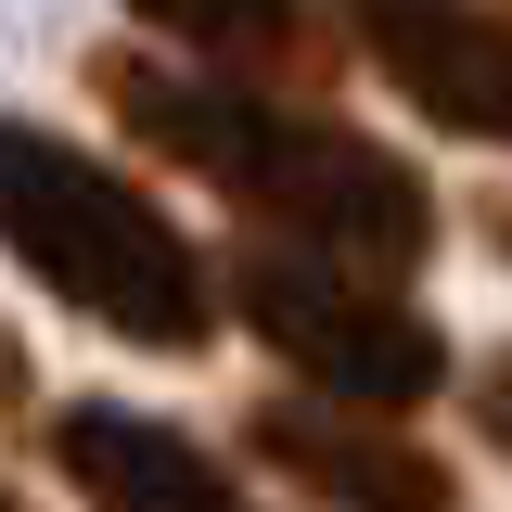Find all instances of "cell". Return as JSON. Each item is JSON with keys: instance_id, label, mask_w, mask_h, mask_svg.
<instances>
[{"instance_id": "obj_1", "label": "cell", "mask_w": 512, "mask_h": 512, "mask_svg": "<svg viewBox=\"0 0 512 512\" xmlns=\"http://www.w3.org/2000/svg\"><path fill=\"white\" fill-rule=\"evenodd\" d=\"M90 90L167 167H192L205 192H231L256 231L333 256V269L397 282V269L436 256V192H423V167H397L384 141H359L346 116H320V103H269V90H231V77H167V64H141V52H103Z\"/></svg>"}, {"instance_id": "obj_2", "label": "cell", "mask_w": 512, "mask_h": 512, "mask_svg": "<svg viewBox=\"0 0 512 512\" xmlns=\"http://www.w3.org/2000/svg\"><path fill=\"white\" fill-rule=\"evenodd\" d=\"M0 244L116 346L192 359L218 333V269L192 256V231L141 180H116L90 141H64L39 116H0Z\"/></svg>"}, {"instance_id": "obj_3", "label": "cell", "mask_w": 512, "mask_h": 512, "mask_svg": "<svg viewBox=\"0 0 512 512\" xmlns=\"http://www.w3.org/2000/svg\"><path fill=\"white\" fill-rule=\"evenodd\" d=\"M231 308L244 333L308 384V397H346V410H384L410 423L423 397L448 384V333L410 295H384L372 269H333L308 244H244L231 256Z\"/></svg>"}, {"instance_id": "obj_4", "label": "cell", "mask_w": 512, "mask_h": 512, "mask_svg": "<svg viewBox=\"0 0 512 512\" xmlns=\"http://www.w3.org/2000/svg\"><path fill=\"white\" fill-rule=\"evenodd\" d=\"M359 52L410 116L512 154V13H487V0H359Z\"/></svg>"}, {"instance_id": "obj_5", "label": "cell", "mask_w": 512, "mask_h": 512, "mask_svg": "<svg viewBox=\"0 0 512 512\" xmlns=\"http://www.w3.org/2000/svg\"><path fill=\"white\" fill-rule=\"evenodd\" d=\"M244 448L333 512H461V474L436 448H410L384 410H346V397H256Z\"/></svg>"}, {"instance_id": "obj_6", "label": "cell", "mask_w": 512, "mask_h": 512, "mask_svg": "<svg viewBox=\"0 0 512 512\" xmlns=\"http://www.w3.org/2000/svg\"><path fill=\"white\" fill-rule=\"evenodd\" d=\"M52 461H64V487H77L90 512H256L180 423L116 410V397H77V410L52 423Z\"/></svg>"}, {"instance_id": "obj_7", "label": "cell", "mask_w": 512, "mask_h": 512, "mask_svg": "<svg viewBox=\"0 0 512 512\" xmlns=\"http://www.w3.org/2000/svg\"><path fill=\"white\" fill-rule=\"evenodd\" d=\"M128 26L180 39L192 64H231V77H320V13L308 0H128Z\"/></svg>"}, {"instance_id": "obj_8", "label": "cell", "mask_w": 512, "mask_h": 512, "mask_svg": "<svg viewBox=\"0 0 512 512\" xmlns=\"http://www.w3.org/2000/svg\"><path fill=\"white\" fill-rule=\"evenodd\" d=\"M474 410H487V436L512 448V359H500V372H487V384H474Z\"/></svg>"}, {"instance_id": "obj_9", "label": "cell", "mask_w": 512, "mask_h": 512, "mask_svg": "<svg viewBox=\"0 0 512 512\" xmlns=\"http://www.w3.org/2000/svg\"><path fill=\"white\" fill-rule=\"evenodd\" d=\"M26 397H39V384H26V346H13V333H0V423H13V410H26Z\"/></svg>"}, {"instance_id": "obj_10", "label": "cell", "mask_w": 512, "mask_h": 512, "mask_svg": "<svg viewBox=\"0 0 512 512\" xmlns=\"http://www.w3.org/2000/svg\"><path fill=\"white\" fill-rule=\"evenodd\" d=\"M487 231H500V256H512V205H487Z\"/></svg>"}, {"instance_id": "obj_11", "label": "cell", "mask_w": 512, "mask_h": 512, "mask_svg": "<svg viewBox=\"0 0 512 512\" xmlns=\"http://www.w3.org/2000/svg\"><path fill=\"white\" fill-rule=\"evenodd\" d=\"M0 512H26V500H13V487H0Z\"/></svg>"}]
</instances>
